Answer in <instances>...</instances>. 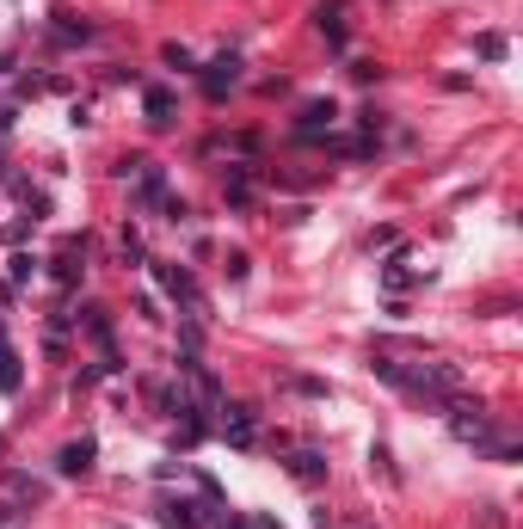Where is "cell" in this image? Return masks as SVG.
Masks as SVG:
<instances>
[{
	"label": "cell",
	"mask_w": 523,
	"mask_h": 529,
	"mask_svg": "<svg viewBox=\"0 0 523 529\" xmlns=\"http://www.w3.org/2000/svg\"><path fill=\"white\" fill-rule=\"evenodd\" d=\"M19 357H12V345H6V326H0V395H19Z\"/></svg>",
	"instance_id": "obj_9"
},
{
	"label": "cell",
	"mask_w": 523,
	"mask_h": 529,
	"mask_svg": "<svg viewBox=\"0 0 523 529\" xmlns=\"http://www.w3.org/2000/svg\"><path fill=\"white\" fill-rule=\"evenodd\" d=\"M142 111H148V124H173V93L166 87H148L142 93Z\"/></svg>",
	"instance_id": "obj_8"
},
{
	"label": "cell",
	"mask_w": 523,
	"mask_h": 529,
	"mask_svg": "<svg viewBox=\"0 0 523 529\" xmlns=\"http://www.w3.org/2000/svg\"><path fill=\"white\" fill-rule=\"evenodd\" d=\"M289 474L314 487V480H327V456H320V449H296V456H289Z\"/></svg>",
	"instance_id": "obj_6"
},
{
	"label": "cell",
	"mask_w": 523,
	"mask_h": 529,
	"mask_svg": "<svg viewBox=\"0 0 523 529\" xmlns=\"http://www.w3.org/2000/svg\"><path fill=\"white\" fill-rule=\"evenodd\" d=\"M12 518H19V511H12V505H0V529H6V524H12Z\"/></svg>",
	"instance_id": "obj_15"
},
{
	"label": "cell",
	"mask_w": 523,
	"mask_h": 529,
	"mask_svg": "<svg viewBox=\"0 0 523 529\" xmlns=\"http://www.w3.org/2000/svg\"><path fill=\"white\" fill-rule=\"evenodd\" d=\"M50 37L68 50V43H93V25L87 19H68V12H56V25H50Z\"/></svg>",
	"instance_id": "obj_5"
},
{
	"label": "cell",
	"mask_w": 523,
	"mask_h": 529,
	"mask_svg": "<svg viewBox=\"0 0 523 529\" xmlns=\"http://www.w3.org/2000/svg\"><path fill=\"white\" fill-rule=\"evenodd\" d=\"M37 277V259L31 253H12V283H31Z\"/></svg>",
	"instance_id": "obj_12"
},
{
	"label": "cell",
	"mask_w": 523,
	"mask_h": 529,
	"mask_svg": "<svg viewBox=\"0 0 523 529\" xmlns=\"http://www.w3.org/2000/svg\"><path fill=\"white\" fill-rule=\"evenodd\" d=\"M160 56H166V68H185V74H191V68H197V56H191V50H185V43H166V50H160Z\"/></svg>",
	"instance_id": "obj_10"
},
{
	"label": "cell",
	"mask_w": 523,
	"mask_h": 529,
	"mask_svg": "<svg viewBox=\"0 0 523 529\" xmlns=\"http://www.w3.org/2000/svg\"><path fill=\"white\" fill-rule=\"evenodd\" d=\"M339 111H333V99H314V105H302V142H314V135L327 130Z\"/></svg>",
	"instance_id": "obj_7"
},
{
	"label": "cell",
	"mask_w": 523,
	"mask_h": 529,
	"mask_svg": "<svg viewBox=\"0 0 523 529\" xmlns=\"http://www.w3.org/2000/svg\"><path fill=\"white\" fill-rule=\"evenodd\" d=\"M6 68H12V56H6V50H0V74H6Z\"/></svg>",
	"instance_id": "obj_16"
},
{
	"label": "cell",
	"mask_w": 523,
	"mask_h": 529,
	"mask_svg": "<svg viewBox=\"0 0 523 529\" xmlns=\"http://www.w3.org/2000/svg\"><path fill=\"white\" fill-rule=\"evenodd\" d=\"M154 283L173 295V302H185V308H204V289H197V277L185 271V264H166V259H154Z\"/></svg>",
	"instance_id": "obj_1"
},
{
	"label": "cell",
	"mask_w": 523,
	"mask_h": 529,
	"mask_svg": "<svg viewBox=\"0 0 523 529\" xmlns=\"http://www.w3.org/2000/svg\"><path fill=\"white\" fill-rule=\"evenodd\" d=\"M93 456H99V443H93V437H81V443H62V456H56V474H87V468H93Z\"/></svg>",
	"instance_id": "obj_3"
},
{
	"label": "cell",
	"mask_w": 523,
	"mask_h": 529,
	"mask_svg": "<svg viewBox=\"0 0 523 529\" xmlns=\"http://www.w3.org/2000/svg\"><path fill=\"white\" fill-rule=\"evenodd\" d=\"M235 80H241V56H235V50L216 56V62H204V93H210V99H222Z\"/></svg>",
	"instance_id": "obj_2"
},
{
	"label": "cell",
	"mask_w": 523,
	"mask_h": 529,
	"mask_svg": "<svg viewBox=\"0 0 523 529\" xmlns=\"http://www.w3.org/2000/svg\"><path fill=\"white\" fill-rule=\"evenodd\" d=\"M81 247H68V253H62V259H56V277H62V283H81Z\"/></svg>",
	"instance_id": "obj_11"
},
{
	"label": "cell",
	"mask_w": 523,
	"mask_h": 529,
	"mask_svg": "<svg viewBox=\"0 0 523 529\" xmlns=\"http://www.w3.org/2000/svg\"><path fill=\"white\" fill-rule=\"evenodd\" d=\"M124 259L142 264V241H135V228H124Z\"/></svg>",
	"instance_id": "obj_14"
},
{
	"label": "cell",
	"mask_w": 523,
	"mask_h": 529,
	"mask_svg": "<svg viewBox=\"0 0 523 529\" xmlns=\"http://www.w3.org/2000/svg\"><path fill=\"white\" fill-rule=\"evenodd\" d=\"M474 50H481V56H487V62H499V56H505V37H499V31H487V37H481V43H474Z\"/></svg>",
	"instance_id": "obj_13"
},
{
	"label": "cell",
	"mask_w": 523,
	"mask_h": 529,
	"mask_svg": "<svg viewBox=\"0 0 523 529\" xmlns=\"http://www.w3.org/2000/svg\"><path fill=\"white\" fill-rule=\"evenodd\" d=\"M160 524L166 529H204L210 518H204V505H179V499H173V505H160Z\"/></svg>",
	"instance_id": "obj_4"
}]
</instances>
